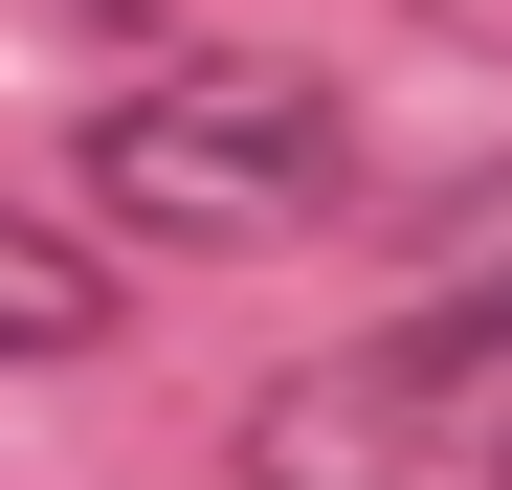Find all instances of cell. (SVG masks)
Wrapping results in <instances>:
<instances>
[{
	"label": "cell",
	"instance_id": "3",
	"mask_svg": "<svg viewBox=\"0 0 512 490\" xmlns=\"http://www.w3.org/2000/svg\"><path fill=\"white\" fill-rule=\"evenodd\" d=\"M67 357H112V245L0 223V379H67Z\"/></svg>",
	"mask_w": 512,
	"mask_h": 490
},
{
	"label": "cell",
	"instance_id": "4",
	"mask_svg": "<svg viewBox=\"0 0 512 490\" xmlns=\"http://www.w3.org/2000/svg\"><path fill=\"white\" fill-rule=\"evenodd\" d=\"M490 490H512V424H490Z\"/></svg>",
	"mask_w": 512,
	"mask_h": 490
},
{
	"label": "cell",
	"instance_id": "2",
	"mask_svg": "<svg viewBox=\"0 0 512 490\" xmlns=\"http://www.w3.org/2000/svg\"><path fill=\"white\" fill-rule=\"evenodd\" d=\"M490 357H512V179H468V223H446V290H423V312H379V335H357V379L401 401V424H446Z\"/></svg>",
	"mask_w": 512,
	"mask_h": 490
},
{
	"label": "cell",
	"instance_id": "1",
	"mask_svg": "<svg viewBox=\"0 0 512 490\" xmlns=\"http://www.w3.org/2000/svg\"><path fill=\"white\" fill-rule=\"evenodd\" d=\"M67 179H90V223L156 245V268H268V245H334L379 201V156H357V112H334L312 67L179 45V67H134V90H90Z\"/></svg>",
	"mask_w": 512,
	"mask_h": 490
}]
</instances>
